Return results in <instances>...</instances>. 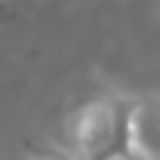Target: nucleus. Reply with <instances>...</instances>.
<instances>
[{"mask_svg": "<svg viewBox=\"0 0 160 160\" xmlns=\"http://www.w3.org/2000/svg\"><path fill=\"white\" fill-rule=\"evenodd\" d=\"M131 107L133 99L96 96L83 104L72 123V142L80 160H123L131 155Z\"/></svg>", "mask_w": 160, "mask_h": 160, "instance_id": "obj_1", "label": "nucleus"}, {"mask_svg": "<svg viewBox=\"0 0 160 160\" xmlns=\"http://www.w3.org/2000/svg\"><path fill=\"white\" fill-rule=\"evenodd\" d=\"M128 136L131 152L142 160H160V93L133 99Z\"/></svg>", "mask_w": 160, "mask_h": 160, "instance_id": "obj_2", "label": "nucleus"}, {"mask_svg": "<svg viewBox=\"0 0 160 160\" xmlns=\"http://www.w3.org/2000/svg\"><path fill=\"white\" fill-rule=\"evenodd\" d=\"M32 160H72L67 152H59V149H40V152H35Z\"/></svg>", "mask_w": 160, "mask_h": 160, "instance_id": "obj_3", "label": "nucleus"}]
</instances>
